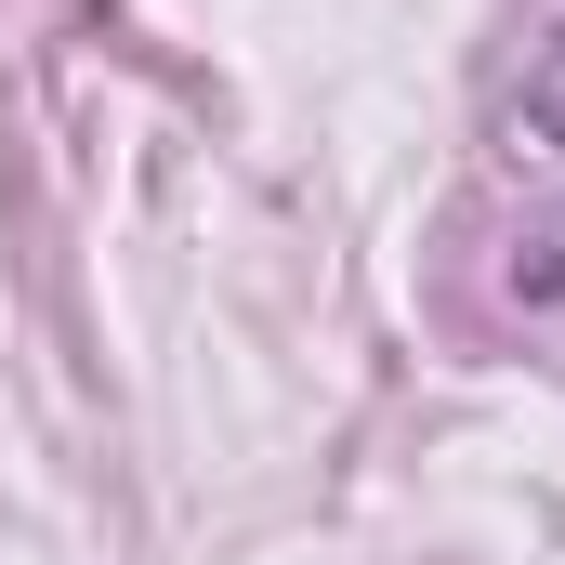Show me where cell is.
I'll list each match as a JSON object with an SVG mask.
<instances>
[{
  "label": "cell",
  "mask_w": 565,
  "mask_h": 565,
  "mask_svg": "<svg viewBox=\"0 0 565 565\" xmlns=\"http://www.w3.org/2000/svg\"><path fill=\"white\" fill-rule=\"evenodd\" d=\"M513 132L540 145V158H565V26L526 53V93H513Z\"/></svg>",
  "instance_id": "6da1fadb"
}]
</instances>
